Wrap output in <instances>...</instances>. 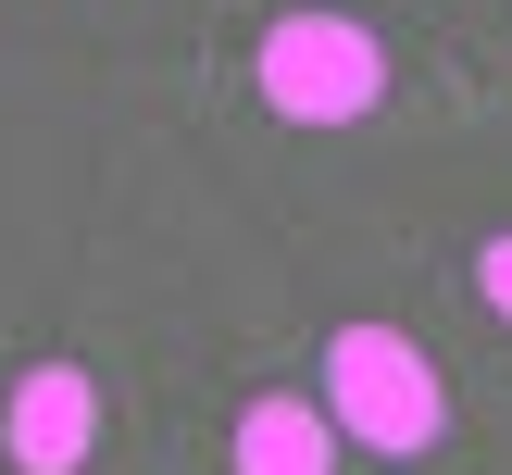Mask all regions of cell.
<instances>
[{
	"label": "cell",
	"mask_w": 512,
	"mask_h": 475,
	"mask_svg": "<svg viewBox=\"0 0 512 475\" xmlns=\"http://www.w3.org/2000/svg\"><path fill=\"white\" fill-rule=\"evenodd\" d=\"M325 425L400 463V450H438L450 388H438V363H425L400 325H338V338H325Z\"/></svg>",
	"instance_id": "obj_1"
},
{
	"label": "cell",
	"mask_w": 512,
	"mask_h": 475,
	"mask_svg": "<svg viewBox=\"0 0 512 475\" xmlns=\"http://www.w3.org/2000/svg\"><path fill=\"white\" fill-rule=\"evenodd\" d=\"M250 75H263V100L288 125H350V113H375V88H388V50H375V25H350V13H288Z\"/></svg>",
	"instance_id": "obj_2"
},
{
	"label": "cell",
	"mask_w": 512,
	"mask_h": 475,
	"mask_svg": "<svg viewBox=\"0 0 512 475\" xmlns=\"http://www.w3.org/2000/svg\"><path fill=\"white\" fill-rule=\"evenodd\" d=\"M88 438H100V388H88L75 363H38V375H13L0 450H13L25 475H75V463H88Z\"/></svg>",
	"instance_id": "obj_3"
},
{
	"label": "cell",
	"mask_w": 512,
	"mask_h": 475,
	"mask_svg": "<svg viewBox=\"0 0 512 475\" xmlns=\"http://www.w3.org/2000/svg\"><path fill=\"white\" fill-rule=\"evenodd\" d=\"M238 475H325V413L313 400H250L238 413Z\"/></svg>",
	"instance_id": "obj_4"
},
{
	"label": "cell",
	"mask_w": 512,
	"mask_h": 475,
	"mask_svg": "<svg viewBox=\"0 0 512 475\" xmlns=\"http://www.w3.org/2000/svg\"><path fill=\"white\" fill-rule=\"evenodd\" d=\"M475 288H488L500 313H512V238H488V250H475Z\"/></svg>",
	"instance_id": "obj_5"
}]
</instances>
